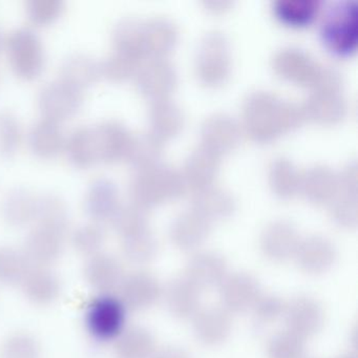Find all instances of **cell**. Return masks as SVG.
Wrapping results in <instances>:
<instances>
[{"label": "cell", "instance_id": "obj_1", "mask_svg": "<svg viewBox=\"0 0 358 358\" xmlns=\"http://www.w3.org/2000/svg\"><path fill=\"white\" fill-rule=\"evenodd\" d=\"M305 120L301 106L267 92L251 94L243 106L245 131L255 143H270L299 129Z\"/></svg>", "mask_w": 358, "mask_h": 358}, {"label": "cell", "instance_id": "obj_2", "mask_svg": "<svg viewBox=\"0 0 358 358\" xmlns=\"http://www.w3.org/2000/svg\"><path fill=\"white\" fill-rule=\"evenodd\" d=\"M185 189L181 173L162 164L139 169L129 186L131 202L146 210L178 200Z\"/></svg>", "mask_w": 358, "mask_h": 358}, {"label": "cell", "instance_id": "obj_3", "mask_svg": "<svg viewBox=\"0 0 358 358\" xmlns=\"http://www.w3.org/2000/svg\"><path fill=\"white\" fill-rule=\"evenodd\" d=\"M127 308L114 293H98L85 307V330L99 345L115 343L127 328Z\"/></svg>", "mask_w": 358, "mask_h": 358}, {"label": "cell", "instance_id": "obj_4", "mask_svg": "<svg viewBox=\"0 0 358 358\" xmlns=\"http://www.w3.org/2000/svg\"><path fill=\"white\" fill-rule=\"evenodd\" d=\"M320 41L336 57L349 58L356 53L358 22L354 1H341L327 11L320 26Z\"/></svg>", "mask_w": 358, "mask_h": 358}, {"label": "cell", "instance_id": "obj_5", "mask_svg": "<svg viewBox=\"0 0 358 358\" xmlns=\"http://www.w3.org/2000/svg\"><path fill=\"white\" fill-rule=\"evenodd\" d=\"M231 71L229 43L220 32L205 35L199 49L196 73L205 87H217L229 78Z\"/></svg>", "mask_w": 358, "mask_h": 358}, {"label": "cell", "instance_id": "obj_6", "mask_svg": "<svg viewBox=\"0 0 358 358\" xmlns=\"http://www.w3.org/2000/svg\"><path fill=\"white\" fill-rule=\"evenodd\" d=\"M10 62L16 74L31 79L41 74L45 66V51L38 34L29 27L10 33L7 41Z\"/></svg>", "mask_w": 358, "mask_h": 358}, {"label": "cell", "instance_id": "obj_7", "mask_svg": "<svg viewBox=\"0 0 358 358\" xmlns=\"http://www.w3.org/2000/svg\"><path fill=\"white\" fill-rule=\"evenodd\" d=\"M83 101V91L62 78L50 81L39 92L38 104L43 117L57 122L72 117Z\"/></svg>", "mask_w": 358, "mask_h": 358}, {"label": "cell", "instance_id": "obj_8", "mask_svg": "<svg viewBox=\"0 0 358 358\" xmlns=\"http://www.w3.org/2000/svg\"><path fill=\"white\" fill-rule=\"evenodd\" d=\"M138 91L152 102L169 99L177 87V73L166 59H150L135 76Z\"/></svg>", "mask_w": 358, "mask_h": 358}, {"label": "cell", "instance_id": "obj_9", "mask_svg": "<svg viewBox=\"0 0 358 358\" xmlns=\"http://www.w3.org/2000/svg\"><path fill=\"white\" fill-rule=\"evenodd\" d=\"M272 68L280 78L299 85L312 87L322 66L309 54L295 48L280 50L272 59Z\"/></svg>", "mask_w": 358, "mask_h": 358}, {"label": "cell", "instance_id": "obj_10", "mask_svg": "<svg viewBox=\"0 0 358 358\" xmlns=\"http://www.w3.org/2000/svg\"><path fill=\"white\" fill-rule=\"evenodd\" d=\"M301 108L305 119L322 127L338 124L347 114L341 90H313Z\"/></svg>", "mask_w": 358, "mask_h": 358}, {"label": "cell", "instance_id": "obj_11", "mask_svg": "<svg viewBox=\"0 0 358 358\" xmlns=\"http://www.w3.org/2000/svg\"><path fill=\"white\" fill-rule=\"evenodd\" d=\"M301 238L296 227L288 221H274L262 232V252L267 259L276 263L294 257Z\"/></svg>", "mask_w": 358, "mask_h": 358}, {"label": "cell", "instance_id": "obj_12", "mask_svg": "<svg viewBox=\"0 0 358 358\" xmlns=\"http://www.w3.org/2000/svg\"><path fill=\"white\" fill-rule=\"evenodd\" d=\"M240 138L238 123L225 114L213 115L204 121L201 129L203 148L217 157L236 150Z\"/></svg>", "mask_w": 358, "mask_h": 358}, {"label": "cell", "instance_id": "obj_13", "mask_svg": "<svg viewBox=\"0 0 358 358\" xmlns=\"http://www.w3.org/2000/svg\"><path fill=\"white\" fill-rule=\"evenodd\" d=\"M261 295L255 276L238 272L227 276L221 285V301L228 313H243L251 309Z\"/></svg>", "mask_w": 358, "mask_h": 358}, {"label": "cell", "instance_id": "obj_14", "mask_svg": "<svg viewBox=\"0 0 358 358\" xmlns=\"http://www.w3.org/2000/svg\"><path fill=\"white\" fill-rule=\"evenodd\" d=\"M64 236L49 228L37 225L26 238L24 252L31 266L48 267L64 252Z\"/></svg>", "mask_w": 358, "mask_h": 358}, {"label": "cell", "instance_id": "obj_15", "mask_svg": "<svg viewBox=\"0 0 358 358\" xmlns=\"http://www.w3.org/2000/svg\"><path fill=\"white\" fill-rule=\"evenodd\" d=\"M287 328L301 338L315 335L324 324V310L312 297L299 296L285 308Z\"/></svg>", "mask_w": 358, "mask_h": 358}, {"label": "cell", "instance_id": "obj_16", "mask_svg": "<svg viewBox=\"0 0 358 358\" xmlns=\"http://www.w3.org/2000/svg\"><path fill=\"white\" fill-rule=\"evenodd\" d=\"M336 249L328 238L311 236L301 240L295 261L301 271L311 275H320L329 271L336 261Z\"/></svg>", "mask_w": 358, "mask_h": 358}, {"label": "cell", "instance_id": "obj_17", "mask_svg": "<svg viewBox=\"0 0 358 358\" xmlns=\"http://www.w3.org/2000/svg\"><path fill=\"white\" fill-rule=\"evenodd\" d=\"M85 276L87 284L98 293H114L120 288L125 274L116 257L101 251L87 257Z\"/></svg>", "mask_w": 358, "mask_h": 358}, {"label": "cell", "instance_id": "obj_18", "mask_svg": "<svg viewBox=\"0 0 358 358\" xmlns=\"http://www.w3.org/2000/svg\"><path fill=\"white\" fill-rule=\"evenodd\" d=\"M120 299L127 310L142 311L148 309L161 296L158 280L148 272H133L124 276L120 288Z\"/></svg>", "mask_w": 358, "mask_h": 358}, {"label": "cell", "instance_id": "obj_19", "mask_svg": "<svg viewBox=\"0 0 358 358\" xmlns=\"http://www.w3.org/2000/svg\"><path fill=\"white\" fill-rule=\"evenodd\" d=\"M119 190L116 184L106 177L96 178L85 192V208L92 222L103 224L112 220L118 207Z\"/></svg>", "mask_w": 358, "mask_h": 358}, {"label": "cell", "instance_id": "obj_20", "mask_svg": "<svg viewBox=\"0 0 358 358\" xmlns=\"http://www.w3.org/2000/svg\"><path fill=\"white\" fill-rule=\"evenodd\" d=\"M98 161L110 163L124 158L131 134L124 124L116 120H106L93 127Z\"/></svg>", "mask_w": 358, "mask_h": 358}, {"label": "cell", "instance_id": "obj_21", "mask_svg": "<svg viewBox=\"0 0 358 358\" xmlns=\"http://www.w3.org/2000/svg\"><path fill=\"white\" fill-rule=\"evenodd\" d=\"M220 169V157L206 148L194 150L186 159L181 176L186 188L194 192L210 187L217 180Z\"/></svg>", "mask_w": 358, "mask_h": 358}, {"label": "cell", "instance_id": "obj_22", "mask_svg": "<svg viewBox=\"0 0 358 358\" xmlns=\"http://www.w3.org/2000/svg\"><path fill=\"white\" fill-rule=\"evenodd\" d=\"M227 263L221 255L206 251L198 253L188 262L185 278L202 290L221 286L227 278Z\"/></svg>", "mask_w": 358, "mask_h": 358}, {"label": "cell", "instance_id": "obj_23", "mask_svg": "<svg viewBox=\"0 0 358 358\" xmlns=\"http://www.w3.org/2000/svg\"><path fill=\"white\" fill-rule=\"evenodd\" d=\"M211 223L196 211L181 213L171 224V242L177 248L192 251L199 248L210 234Z\"/></svg>", "mask_w": 358, "mask_h": 358}, {"label": "cell", "instance_id": "obj_24", "mask_svg": "<svg viewBox=\"0 0 358 358\" xmlns=\"http://www.w3.org/2000/svg\"><path fill=\"white\" fill-rule=\"evenodd\" d=\"M178 43V29L171 20L152 18L143 22L144 57L166 59Z\"/></svg>", "mask_w": 358, "mask_h": 358}, {"label": "cell", "instance_id": "obj_25", "mask_svg": "<svg viewBox=\"0 0 358 358\" xmlns=\"http://www.w3.org/2000/svg\"><path fill=\"white\" fill-rule=\"evenodd\" d=\"M20 285L27 299L38 306L51 305L62 291L59 276L49 267L32 266Z\"/></svg>", "mask_w": 358, "mask_h": 358}, {"label": "cell", "instance_id": "obj_26", "mask_svg": "<svg viewBox=\"0 0 358 358\" xmlns=\"http://www.w3.org/2000/svg\"><path fill=\"white\" fill-rule=\"evenodd\" d=\"M194 331L200 343L206 345H221L229 336L231 318L223 308L200 309L194 317Z\"/></svg>", "mask_w": 358, "mask_h": 358}, {"label": "cell", "instance_id": "obj_27", "mask_svg": "<svg viewBox=\"0 0 358 358\" xmlns=\"http://www.w3.org/2000/svg\"><path fill=\"white\" fill-rule=\"evenodd\" d=\"M299 192L312 204H330L338 194L337 176L329 167L316 165L301 176Z\"/></svg>", "mask_w": 358, "mask_h": 358}, {"label": "cell", "instance_id": "obj_28", "mask_svg": "<svg viewBox=\"0 0 358 358\" xmlns=\"http://www.w3.org/2000/svg\"><path fill=\"white\" fill-rule=\"evenodd\" d=\"M322 3L318 0H286L272 3V13L282 26L306 29L317 20Z\"/></svg>", "mask_w": 358, "mask_h": 358}, {"label": "cell", "instance_id": "obj_29", "mask_svg": "<svg viewBox=\"0 0 358 358\" xmlns=\"http://www.w3.org/2000/svg\"><path fill=\"white\" fill-rule=\"evenodd\" d=\"M200 291L186 278L169 282L165 290V303L169 312L181 320L194 318L200 310Z\"/></svg>", "mask_w": 358, "mask_h": 358}, {"label": "cell", "instance_id": "obj_30", "mask_svg": "<svg viewBox=\"0 0 358 358\" xmlns=\"http://www.w3.org/2000/svg\"><path fill=\"white\" fill-rule=\"evenodd\" d=\"M192 210L211 223L232 215L236 210V202L229 192L213 185L194 192Z\"/></svg>", "mask_w": 358, "mask_h": 358}, {"label": "cell", "instance_id": "obj_31", "mask_svg": "<svg viewBox=\"0 0 358 358\" xmlns=\"http://www.w3.org/2000/svg\"><path fill=\"white\" fill-rule=\"evenodd\" d=\"M150 124L152 135L159 139H173L183 129L184 115L179 106L171 100L155 101L150 106Z\"/></svg>", "mask_w": 358, "mask_h": 358}, {"label": "cell", "instance_id": "obj_32", "mask_svg": "<svg viewBox=\"0 0 358 358\" xmlns=\"http://www.w3.org/2000/svg\"><path fill=\"white\" fill-rule=\"evenodd\" d=\"M64 141L66 138L59 122L45 117L36 121L29 133L31 150L43 158L57 155L64 148Z\"/></svg>", "mask_w": 358, "mask_h": 358}, {"label": "cell", "instance_id": "obj_33", "mask_svg": "<svg viewBox=\"0 0 358 358\" xmlns=\"http://www.w3.org/2000/svg\"><path fill=\"white\" fill-rule=\"evenodd\" d=\"M35 221L37 225L66 234L70 225V215L66 201L59 194L45 192L36 196Z\"/></svg>", "mask_w": 358, "mask_h": 358}, {"label": "cell", "instance_id": "obj_34", "mask_svg": "<svg viewBox=\"0 0 358 358\" xmlns=\"http://www.w3.org/2000/svg\"><path fill=\"white\" fill-rule=\"evenodd\" d=\"M62 79L83 91L96 83L100 73V62L87 53L70 54L62 62Z\"/></svg>", "mask_w": 358, "mask_h": 358}, {"label": "cell", "instance_id": "obj_35", "mask_svg": "<svg viewBox=\"0 0 358 358\" xmlns=\"http://www.w3.org/2000/svg\"><path fill=\"white\" fill-rule=\"evenodd\" d=\"M116 358H152L155 354V338L143 327L125 329L115 341Z\"/></svg>", "mask_w": 358, "mask_h": 358}, {"label": "cell", "instance_id": "obj_36", "mask_svg": "<svg viewBox=\"0 0 358 358\" xmlns=\"http://www.w3.org/2000/svg\"><path fill=\"white\" fill-rule=\"evenodd\" d=\"M162 155V140L152 133H143L131 135L124 159L131 166L139 171L159 164Z\"/></svg>", "mask_w": 358, "mask_h": 358}, {"label": "cell", "instance_id": "obj_37", "mask_svg": "<svg viewBox=\"0 0 358 358\" xmlns=\"http://www.w3.org/2000/svg\"><path fill=\"white\" fill-rule=\"evenodd\" d=\"M36 196L24 187L10 190L3 203V217L10 225L22 227L35 220Z\"/></svg>", "mask_w": 358, "mask_h": 358}, {"label": "cell", "instance_id": "obj_38", "mask_svg": "<svg viewBox=\"0 0 358 358\" xmlns=\"http://www.w3.org/2000/svg\"><path fill=\"white\" fill-rule=\"evenodd\" d=\"M64 148L69 160L75 166L85 169L97 162L93 127L81 125L73 129L70 135L66 138Z\"/></svg>", "mask_w": 358, "mask_h": 358}, {"label": "cell", "instance_id": "obj_39", "mask_svg": "<svg viewBox=\"0 0 358 358\" xmlns=\"http://www.w3.org/2000/svg\"><path fill=\"white\" fill-rule=\"evenodd\" d=\"M113 41L116 51L143 59V22L131 17L119 20L113 31Z\"/></svg>", "mask_w": 358, "mask_h": 358}, {"label": "cell", "instance_id": "obj_40", "mask_svg": "<svg viewBox=\"0 0 358 358\" xmlns=\"http://www.w3.org/2000/svg\"><path fill=\"white\" fill-rule=\"evenodd\" d=\"M269 184L278 199L290 200L299 192L301 175L288 159L278 158L270 165Z\"/></svg>", "mask_w": 358, "mask_h": 358}, {"label": "cell", "instance_id": "obj_41", "mask_svg": "<svg viewBox=\"0 0 358 358\" xmlns=\"http://www.w3.org/2000/svg\"><path fill=\"white\" fill-rule=\"evenodd\" d=\"M32 267L24 251L13 246H0V285H20Z\"/></svg>", "mask_w": 358, "mask_h": 358}, {"label": "cell", "instance_id": "obj_42", "mask_svg": "<svg viewBox=\"0 0 358 358\" xmlns=\"http://www.w3.org/2000/svg\"><path fill=\"white\" fill-rule=\"evenodd\" d=\"M122 240V253L129 263L143 265L156 257L158 242L150 229L131 234Z\"/></svg>", "mask_w": 358, "mask_h": 358}, {"label": "cell", "instance_id": "obj_43", "mask_svg": "<svg viewBox=\"0 0 358 358\" xmlns=\"http://www.w3.org/2000/svg\"><path fill=\"white\" fill-rule=\"evenodd\" d=\"M110 222L122 238H127L148 229V210L134 202L120 204Z\"/></svg>", "mask_w": 358, "mask_h": 358}, {"label": "cell", "instance_id": "obj_44", "mask_svg": "<svg viewBox=\"0 0 358 358\" xmlns=\"http://www.w3.org/2000/svg\"><path fill=\"white\" fill-rule=\"evenodd\" d=\"M71 241L79 253L90 257L101 252L106 241V231L101 224L89 222L75 228Z\"/></svg>", "mask_w": 358, "mask_h": 358}, {"label": "cell", "instance_id": "obj_45", "mask_svg": "<svg viewBox=\"0 0 358 358\" xmlns=\"http://www.w3.org/2000/svg\"><path fill=\"white\" fill-rule=\"evenodd\" d=\"M38 339L29 332H14L8 335L0 345V358H41Z\"/></svg>", "mask_w": 358, "mask_h": 358}, {"label": "cell", "instance_id": "obj_46", "mask_svg": "<svg viewBox=\"0 0 358 358\" xmlns=\"http://www.w3.org/2000/svg\"><path fill=\"white\" fill-rule=\"evenodd\" d=\"M141 66V60L115 50L100 62V73L106 78L116 83L135 77Z\"/></svg>", "mask_w": 358, "mask_h": 358}, {"label": "cell", "instance_id": "obj_47", "mask_svg": "<svg viewBox=\"0 0 358 358\" xmlns=\"http://www.w3.org/2000/svg\"><path fill=\"white\" fill-rule=\"evenodd\" d=\"M22 125L11 110H0V155L9 158L15 154L22 142Z\"/></svg>", "mask_w": 358, "mask_h": 358}, {"label": "cell", "instance_id": "obj_48", "mask_svg": "<svg viewBox=\"0 0 358 358\" xmlns=\"http://www.w3.org/2000/svg\"><path fill=\"white\" fill-rule=\"evenodd\" d=\"M267 355L268 358L305 357L303 339L288 330L278 333L268 343Z\"/></svg>", "mask_w": 358, "mask_h": 358}, {"label": "cell", "instance_id": "obj_49", "mask_svg": "<svg viewBox=\"0 0 358 358\" xmlns=\"http://www.w3.org/2000/svg\"><path fill=\"white\" fill-rule=\"evenodd\" d=\"M330 217L339 227L354 229L358 223L357 196L341 194L330 203Z\"/></svg>", "mask_w": 358, "mask_h": 358}, {"label": "cell", "instance_id": "obj_50", "mask_svg": "<svg viewBox=\"0 0 358 358\" xmlns=\"http://www.w3.org/2000/svg\"><path fill=\"white\" fill-rule=\"evenodd\" d=\"M64 8L62 0H29L27 13L35 24H47L54 22Z\"/></svg>", "mask_w": 358, "mask_h": 358}, {"label": "cell", "instance_id": "obj_51", "mask_svg": "<svg viewBox=\"0 0 358 358\" xmlns=\"http://www.w3.org/2000/svg\"><path fill=\"white\" fill-rule=\"evenodd\" d=\"M284 301L275 295H259L257 303L253 306L255 316L263 322H275L280 316L284 315Z\"/></svg>", "mask_w": 358, "mask_h": 358}, {"label": "cell", "instance_id": "obj_52", "mask_svg": "<svg viewBox=\"0 0 358 358\" xmlns=\"http://www.w3.org/2000/svg\"><path fill=\"white\" fill-rule=\"evenodd\" d=\"M338 192L348 196H357L358 189V167L355 161L349 163L337 176Z\"/></svg>", "mask_w": 358, "mask_h": 358}, {"label": "cell", "instance_id": "obj_53", "mask_svg": "<svg viewBox=\"0 0 358 358\" xmlns=\"http://www.w3.org/2000/svg\"><path fill=\"white\" fill-rule=\"evenodd\" d=\"M152 358H192L185 350L179 347H166L155 352Z\"/></svg>", "mask_w": 358, "mask_h": 358}, {"label": "cell", "instance_id": "obj_54", "mask_svg": "<svg viewBox=\"0 0 358 358\" xmlns=\"http://www.w3.org/2000/svg\"><path fill=\"white\" fill-rule=\"evenodd\" d=\"M203 5L211 13L222 14L228 11L234 3L231 1H205Z\"/></svg>", "mask_w": 358, "mask_h": 358}, {"label": "cell", "instance_id": "obj_55", "mask_svg": "<svg viewBox=\"0 0 358 358\" xmlns=\"http://www.w3.org/2000/svg\"><path fill=\"white\" fill-rule=\"evenodd\" d=\"M3 43H5V41H3V32H1V30H0V50H1V48H3Z\"/></svg>", "mask_w": 358, "mask_h": 358}, {"label": "cell", "instance_id": "obj_56", "mask_svg": "<svg viewBox=\"0 0 358 358\" xmlns=\"http://www.w3.org/2000/svg\"><path fill=\"white\" fill-rule=\"evenodd\" d=\"M339 358H356L355 356L353 355H345V356H341V357Z\"/></svg>", "mask_w": 358, "mask_h": 358}, {"label": "cell", "instance_id": "obj_57", "mask_svg": "<svg viewBox=\"0 0 358 358\" xmlns=\"http://www.w3.org/2000/svg\"><path fill=\"white\" fill-rule=\"evenodd\" d=\"M303 358H312V357H306V356H305V357H303Z\"/></svg>", "mask_w": 358, "mask_h": 358}]
</instances>
